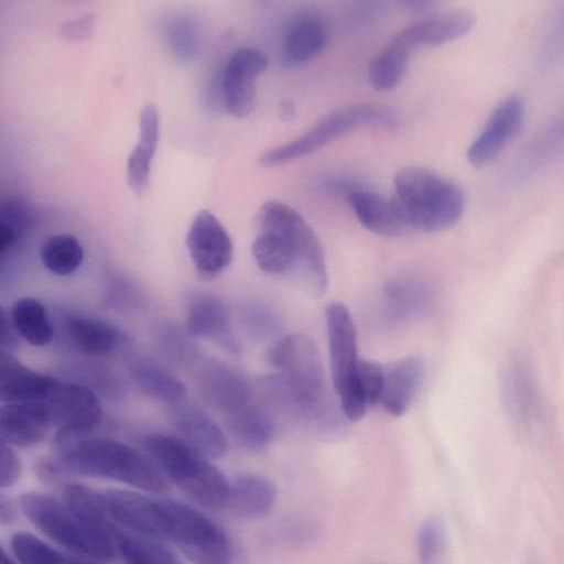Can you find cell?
<instances>
[{
  "instance_id": "1",
  "label": "cell",
  "mask_w": 564,
  "mask_h": 564,
  "mask_svg": "<svg viewBox=\"0 0 564 564\" xmlns=\"http://www.w3.org/2000/svg\"><path fill=\"white\" fill-rule=\"evenodd\" d=\"M258 234L251 252L270 274L295 273L317 294L327 286L325 256L314 230L292 207L265 202L257 215Z\"/></svg>"
},
{
  "instance_id": "2",
  "label": "cell",
  "mask_w": 564,
  "mask_h": 564,
  "mask_svg": "<svg viewBox=\"0 0 564 564\" xmlns=\"http://www.w3.org/2000/svg\"><path fill=\"white\" fill-rule=\"evenodd\" d=\"M53 451L70 474L115 480L149 494L169 490V481L154 462L121 442L56 431Z\"/></svg>"
},
{
  "instance_id": "3",
  "label": "cell",
  "mask_w": 564,
  "mask_h": 564,
  "mask_svg": "<svg viewBox=\"0 0 564 564\" xmlns=\"http://www.w3.org/2000/svg\"><path fill=\"white\" fill-rule=\"evenodd\" d=\"M267 360L283 380L289 414L319 430H329L337 417L314 340L304 334L284 336L269 348Z\"/></svg>"
},
{
  "instance_id": "4",
  "label": "cell",
  "mask_w": 564,
  "mask_h": 564,
  "mask_svg": "<svg viewBox=\"0 0 564 564\" xmlns=\"http://www.w3.org/2000/svg\"><path fill=\"white\" fill-rule=\"evenodd\" d=\"M140 445L167 481L177 486L192 500L207 509L226 508L229 480L210 458L181 437L164 433L142 435Z\"/></svg>"
},
{
  "instance_id": "5",
  "label": "cell",
  "mask_w": 564,
  "mask_h": 564,
  "mask_svg": "<svg viewBox=\"0 0 564 564\" xmlns=\"http://www.w3.org/2000/svg\"><path fill=\"white\" fill-rule=\"evenodd\" d=\"M392 199L410 230L443 231L454 226L465 208V196L453 181L420 166L401 169L393 181Z\"/></svg>"
},
{
  "instance_id": "6",
  "label": "cell",
  "mask_w": 564,
  "mask_h": 564,
  "mask_svg": "<svg viewBox=\"0 0 564 564\" xmlns=\"http://www.w3.org/2000/svg\"><path fill=\"white\" fill-rule=\"evenodd\" d=\"M19 506L34 527L74 555L100 562L116 556L113 541L88 525L62 498L31 491L20 497Z\"/></svg>"
},
{
  "instance_id": "7",
  "label": "cell",
  "mask_w": 564,
  "mask_h": 564,
  "mask_svg": "<svg viewBox=\"0 0 564 564\" xmlns=\"http://www.w3.org/2000/svg\"><path fill=\"white\" fill-rule=\"evenodd\" d=\"M159 540L174 544L193 564H231L232 546L225 531L194 507L158 498Z\"/></svg>"
},
{
  "instance_id": "8",
  "label": "cell",
  "mask_w": 564,
  "mask_h": 564,
  "mask_svg": "<svg viewBox=\"0 0 564 564\" xmlns=\"http://www.w3.org/2000/svg\"><path fill=\"white\" fill-rule=\"evenodd\" d=\"M332 378L344 415L360 420L368 405L358 384L357 333L348 308L332 302L325 308Z\"/></svg>"
},
{
  "instance_id": "9",
  "label": "cell",
  "mask_w": 564,
  "mask_h": 564,
  "mask_svg": "<svg viewBox=\"0 0 564 564\" xmlns=\"http://www.w3.org/2000/svg\"><path fill=\"white\" fill-rule=\"evenodd\" d=\"M390 112L372 105H354L322 118L299 138L270 149L260 156L263 166L272 167L308 155L356 129L368 126L393 127Z\"/></svg>"
},
{
  "instance_id": "10",
  "label": "cell",
  "mask_w": 564,
  "mask_h": 564,
  "mask_svg": "<svg viewBox=\"0 0 564 564\" xmlns=\"http://www.w3.org/2000/svg\"><path fill=\"white\" fill-rule=\"evenodd\" d=\"M50 413L57 432L88 435L101 420V406L88 386L55 379L41 403Z\"/></svg>"
},
{
  "instance_id": "11",
  "label": "cell",
  "mask_w": 564,
  "mask_h": 564,
  "mask_svg": "<svg viewBox=\"0 0 564 564\" xmlns=\"http://www.w3.org/2000/svg\"><path fill=\"white\" fill-rule=\"evenodd\" d=\"M189 257L203 278L221 274L232 260V242L229 234L207 209H202L192 220L186 235Z\"/></svg>"
},
{
  "instance_id": "12",
  "label": "cell",
  "mask_w": 564,
  "mask_h": 564,
  "mask_svg": "<svg viewBox=\"0 0 564 564\" xmlns=\"http://www.w3.org/2000/svg\"><path fill=\"white\" fill-rule=\"evenodd\" d=\"M268 66L259 50L242 47L229 57L223 76V95L227 111L236 118L249 116L257 102V80Z\"/></svg>"
},
{
  "instance_id": "13",
  "label": "cell",
  "mask_w": 564,
  "mask_h": 564,
  "mask_svg": "<svg viewBox=\"0 0 564 564\" xmlns=\"http://www.w3.org/2000/svg\"><path fill=\"white\" fill-rule=\"evenodd\" d=\"M524 113L525 106L520 95L512 94L501 100L468 148V162L475 167H482L496 160L518 134Z\"/></svg>"
},
{
  "instance_id": "14",
  "label": "cell",
  "mask_w": 564,
  "mask_h": 564,
  "mask_svg": "<svg viewBox=\"0 0 564 564\" xmlns=\"http://www.w3.org/2000/svg\"><path fill=\"white\" fill-rule=\"evenodd\" d=\"M197 389L210 406L226 414L249 402L252 391L240 369L217 359H208L200 366Z\"/></svg>"
},
{
  "instance_id": "15",
  "label": "cell",
  "mask_w": 564,
  "mask_h": 564,
  "mask_svg": "<svg viewBox=\"0 0 564 564\" xmlns=\"http://www.w3.org/2000/svg\"><path fill=\"white\" fill-rule=\"evenodd\" d=\"M167 420L181 438L208 458H221L228 440L219 425L202 409L182 401L167 404Z\"/></svg>"
},
{
  "instance_id": "16",
  "label": "cell",
  "mask_w": 564,
  "mask_h": 564,
  "mask_svg": "<svg viewBox=\"0 0 564 564\" xmlns=\"http://www.w3.org/2000/svg\"><path fill=\"white\" fill-rule=\"evenodd\" d=\"M186 330L194 338H212L228 352L238 355L240 346L230 327L229 312L216 295L191 294L186 310Z\"/></svg>"
},
{
  "instance_id": "17",
  "label": "cell",
  "mask_w": 564,
  "mask_h": 564,
  "mask_svg": "<svg viewBox=\"0 0 564 564\" xmlns=\"http://www.w3.org/2000/svg\"><path fill=\"white\" fill-rule=\"evenodd\" d=\"M475 15L466 9L436 12L402 29L394 36L410 50L444 44L468 33Z\"/></svg>"
},
{
  "instance_id": "18",
  "label": "cell",
  "mask_w": 564,
  "mask_h": 564,
  "mask_svg": "<svg viewBox=\"0 0 564 564\" xmlns=\"http://www.w3.org/2000/svg\"><path fill=\"white\" fill-rule=\"evenodd\" d=\"M55 426L42 404L10 403L0 410L1 441L18 447L40 444Z\"/></svg>"
},
{
  "instance_id": "19",
  "label": "cell",
  "mask_w": 564,
  "mask_h": 564,
  "mask_svg": "<svg viewBox=\"0 0 564 564\" xmlns=\"http://www.w3.org/2000/svg\"><path fill=\"white\" fill-rule=\"evenodd\" d=\"M55 379L39 373L0 350V400L3 404H41Z\"/></svg>"
},
{
  "instance_id": "20",
  "label": "cell",
  "mask_w": 564,
  "mask_h": 564,
  "mask_svg": "<svg viewBox=\"0 0 564 564\" xmlns=\"http://www.w3.org/2000/svg\"><path fill=\"white\" fill-rule=\"evenodd\" d=\"M62 325L66 339L85 355H108L116 350L123 340L120 329L93 316L66 313L62 316Z\"/></svg>"
},
{
  "instance_id": "21",
  "label": "cell",
  "mask_w": 564,
  "mask_h": 564,
  "mask_svg": "<svg viewBox=\"0 0 564 564\" xmlns=\"http://www.w3.org/2000/svg\"><path fill=\"white\" fill-rule=\"evenodd\" d=\"M226 429L231 441L250 453L264 451L275 435L272 415L250 401L226 414Z\"/></svg>"
},
{
  "instance_id": "22",
  "label": "cell",
  "mask_w": 564,
  "mask_h": 564,
  "mask_svg": "<svg viewBox=\"0 0 564 564\" xmlns=\"http://www.w3.org/2000/svg\"><path fill=\"white\" fill-rule=\"evenodd\" d=\"M347 202L361 225L387 237H397L410 230L394 200L368 191H351Z\"/></svg>"
},
{
  "instance_id": "23",
  "label": "cell",
  "mask_w": 564,
  "mask_h": 564,
  "mask_svg": "<svg viewBox=\"0 0 564 564\" xmlns=\"http://www.w3.org/2000/svg\"><path fill=\"white\" fill-rule=\"evenodd\" d=\"M424 377V361L410 356L384 369L380 402L391 415L401 416L409 409Z\"/></svg>"
},
{
  "instance_id": "24",
  "label": "cell",
  "mask_w": 564,
  "mask_h": 564,
  "mask_svg": "<svg viewBox=\"0 0 564 564\" xmlns=\"http://www.w3.org/2000/svg\"><path fill=\"white\" fill-rule=\"evenodd\" d=\"M275 497V487L268 478L242 473L229 480L226 508L239 518H261L272 509Z\"/></svg>"
},
{
  "instance_id": "25",
  "label": "cell",
  "mask_w": 564,
  "mask_h": 564,
  "mask_svg": "<svg viewBox=\"0 0 564 564\" xmlns=\"http://www.w3.org/2000/svg\"><path fill=\"white\" fill-rule=\"evenodd\" d=\"M327 41V25L321 17L305 13L295 18L283 40L284 64L297 66L311 61L324 50Z\"/></svg>"
},
{
  "instance_id": "26",
  "label": "cell",
  "mask_w": 564,
  "mask_h": 564,
  "mask_svg": "<svg viewBox=\"0 0 564 564\" xmlns=\"http://www.w3.org/2000/svg\"><path fill=\"white\" fill-rule=\"evenodd\" d=\"M160 117L154 105H145L139 116V139L127 162V178L130 187L142 194L149 185L151 162L156 150Z\"/></svg>"
},
{
  "instance_id": "27",
  "label": "cell",
  "mask_w": 564,
  "mask_h": 564,
  "mask_svg": "<svg viewBox=\"0 0 564 564\" xmlns=\"http://www.w3.org/2000/svg\"><path fill=\"white\" fill-rule=\"evenodd\" d=\"M129 373L135 386L152 399L173 404L186 394V388L176 376L151 360H132Z\"/></svg>"
},
{
  "instance_id": "28",
  "label": "cell",
  "mask_w": 564,
  "mask_h": 564,
  "mask_svg": "<svg viewBox=\"0 0 564 564\" xmlns=\"http://www.w3.org/2000/svg\"><path fill=\"white\" fill-rule=\"evenodd\" d=\"M19 336L33 346H46L54 336V328L46 307L39 300L22 297L9 311Z\"/></svg>"
},
{
  "instance_id": "29",
  "label": "cell",
  "mask_w": 564,
  "mask_h": 564,
  "mask_svg": "<svg viewBox=\"0 0 564 564\" xmlns=\"http://www.w3.org/2000/svg\"><path fill=\"white\" fill-rule=\"evenodd\" d=\"M410 48L395 36L370 61L367 77L370 85L387 91L401 82L410 59Z\"/></svg>"
},
{
  "instance_id": "30",
  "label": "cell",
  "mask_w": 564,
  "mask_h": 564,
  "mask_svg": "<svg viewBox=\"0 0 564 564\" xmlns=\"http://www.w3.org/2000/svg\"><path fill=\"white\" fill-rule=\"evenodd\" d=\"M116 550L124 564H182L162 541L121 528Z\"/></svg>"
},
{
  "instance_id": "31",
  "label": "cell",
  "mask_w": 564,
  "mask_h": 564,
  "mask_svg": "<svg viewBox=\"0 0 564 564\" xmlns=\"http://www.w3.org/2000/svg\"><path fill=\"white\" fill-rule=\"evenodd\" d=\"M39 251L43 265L61 276L74 273L84 260V250L79 240L69 234L47 237L42 241Z\"/></svg>"
},
{
  "instance_id": "32",
  "label": "cell",
  "mask_w": 564,
  "mask_h": 564,
  "mask_svg": "<svg viewBox=\"0 0 564 564\" xmlns=\"http://www.w3.org/2000/svg\"><path fill=\"white\" fill-rule=\"evenodd\" d=\"M10 549L20 564H73V555L59 552L25 531L12 534Z\"/></svg>"
},
{
  "instance_id": "33",
  "label": "cell",
  "mask_w": 564,
  "mask_h": 564,
  "mask_svg": "<svg viewBox=\"0 0 564 564\" xmlns=\"http://www.w3.org/2000/svg\"><path fill=\"white\" fill-rule=\"evenodd\" d=\"M158 350L171 362L187 365L197 357L198 349L186 328L164 323L155 332Z\"/></svg>"
},
{
  "instance_id": "34",
  "label": "cell",
  "mask_w": 564,
  "mask_h": 564,
  "mask_svg": "<svg viewBox=\"0 0 564 564\" xmlns=\"http://www.w3.org/2000/svg\"><path fill=\"white\" fill-rule=\"evenodd\" d=\"M240 316L245 328L256 339L272 338L282 328V319L278 312L260 302L245 304Z\"/></svg>"
},
{
  "instance_id": "35",
  "label": "cell",
  "mask_w": 564,
  "mask_h": 564,
  "mask_svg": "<svg viewBox=\"0 0 564 564\" xmlns=\"http://www.w3.org/2000/svg\"><path fill=\"white\" fill-rule=\"evenodd\" d=\"M445 551V531L436 518L426 520L417 535V552L421 564H440Z\"/></svg>"
},
{
  "instance_id": "36",
  "label": "cell",
  "mask_w": 564,
  "mask_h": 564,
  "mask_svg": "<svg viewBox=\"0 0 564 564\" xmlns=\"http://www.w3.org/2000/svg\"><path fill=\"white\" fill-rule=\"evenodd\" d=\"M422 290L419 285L403 282H391L386 288L389 315L395 318L409 316L420 306Z\"/></svg>"
},
{
  "instance_id": "37",
  "label": "cell",
  "mask_w": 564,
  "mask_h": 564,
  "mask_svg": "<svg viewBox=\"0 0 564 564\" xmlns=\"http://www.w3.org/2000/svg\"><path fill=\"white\" fill-rule=\"evenodd\" d=\"M383 381L384 369L379 364L369 360H359L358 384L368 406L380 402Z\"/></svg>"
},
{
  "instance_id": "38",
  "label": "cell",
  "mask_w": 564,
  "mask_h": 564,
  "mask_svg": "<svg viewBox=\"0 0 564 564\" xmlns=\"http://www.w3.org/2000/svg\"><path fill=\"white\" fill-rule=\"evenodd\" d=\"M0 215V224L11 229L18 237L29 226L32 216L29 206L17 198H9L2 203Z\"/></svg>"
},
{
  "instance_id": "39",
  "label": "cell",
  "mask_w": 564,
  "mask_h": 564,
  "mask_svg": "<svg viewBox=\"0 0 564 564\" xmlns=\"http://www.w3.org/2000/svg\"><path fill=\"white\" fill-rule=\"evenodd\" d=\"M21 474V462L12 446L1 441L0 446V487L9 488Z\"/></svg>"
},
{
  "instance_id": "40",
  "label": "cell",
  "mask_w": 564,
  "mask_h": 564,
  "mask_svg": "<svg viewBox=\"0 0 564 564\" xmlns=\"http://www.w3.org/2000/svg\"><path fill=\"white\" fill-rule=\"evenodd\" d=\"M35 473L37 477L47 485L68 484L67 475L70 474L55 457L40 458L35 463Z\"/></svg>"
},
{
  "instance_id": "41",
  "label": "cell",
  "mask_w": 564,
  "mask_h": 564,
  "mask_svg": "<svg viewBox=\"0 0 564 564\" xmlns=\"http://www.w3.org/2000/svg\"><path fill=\"white\" fill-rule=\"evenodd\" d=\"M18 332L14 328L9 311L1 310V337L0 348L2 351L12 352L18 347Z\"/></svg>"
},
{
  "instance_id": "42",
  "label": "cell",
  "mask_w": 564,
  "mask_h": 564,
  "mask_svg": "<svg viewBox=\"0 0 564 564\" xmlns=\"http://www.w3.org/2000/svg\"><path fill=\"white\" fill-rule=\"evenodd\" d=\"M94 22L95 19L90 14H87L63 25L61 31L63 36L69 40H80L90 33Z\"/></svg>"
},
{
  "instance_id": "43",
  "label": "cell",
  "mask_w": 564,
  "mask_h": 564,
  "mask_svg": "<svg viewBox=\"0 0 564 564\" xmlns=\"http://www.w3.org/2000/svg\"><path fill=\"white\" fill-rule=\"evenodd\" d=\"M0 520L2 523H10L14 520V508L4 496L0 498Z\"/></svg>"
},
{
  "instance_id": "44",
  "label": "cell",
  "mask_w": 564,
  "mask_h": 564,
  "mask_svg": "<svg viewBox=\"0 0 564 564\" xmlns=\"http://www.w3.org/2000/svg\"><path fill=\"white\" fill-rule=\"evenodd\" d=\"M295 109L290 100H283L280 105V116L283 120H290L294 117Z\"/></svg>"
},
{
  "instance_id": "45",
  "label": "cell",
  "mask_w": 564,
  "mask_h": 564,
  "mask_svg": "<svg viewBox=\"0 0 564 564\" xmlns=\"http://www.w3.org/2000/svg\"><path fill=\"white\" fill-rule=\"evenodd\" d=\"M73 564H101L100 561L73 555Z\"/></svg>"
},
{
  "instance_id": "46",
  "label": "cell",
  "mask_w": 564,
  "mask_h": 564,
  "mask_svg": "<svg viewBox=\"0 0 564 564\" xmlns=\"http://www.w3.org/2000/svg\"><path fill=\"white\" fill-rule=\"evenodd\" d=\"M1 564H17L4 550L1 551Z\"/></svg>"
}]
</instances>
